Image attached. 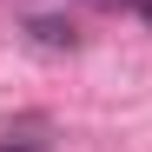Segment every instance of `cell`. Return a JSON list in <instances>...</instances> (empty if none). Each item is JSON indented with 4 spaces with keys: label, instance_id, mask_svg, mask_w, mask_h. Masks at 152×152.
<instances>
[{
    "label": "cell",
    "instance_id": "obj_3",
    "mask_svg": "<svg viewBox=\"0 0 152 152\" xmlns=\"http://www.w3.org/2000/svg\"><path fill=\"white\" fill-rule=\"evenodd\" d=\"M86 7H99V13H113V7H139V0H86Z\"/></svg>",
    "mask_w": 152,
    "mask_h": 152
},
{
    "label": "cell",
    "instance_id": "obj_4",
    "mask_svg": "<svg viewBox=\"0 0 152 152\" xmlns=\"http://www.w3.org/2000/svg\"><path fill=\"white\" fill-rule=\"evenodd\" d=\"M139 13H145V20H152V0H139Z\"/></svg>",
    "mask_w": 152,
    "mask_h": 152
},
{
    "label": "cell",
    "instance_id": "obj_1",
    "mask_svg": "<svg viewBox=\"0 0 152 152\" xmlns=\"http://www.w3.org/2000/svg\"><path fill=\"white\" fill-rule=\"evenodd\" d=\"M27 27H33V40H40V46H73V20H46V13H33Z\"/></svg>",
    "mask_w": 152,
    "mask_h": 152
},
{
    "label": "cell",
    "instance_id": "obj_2",
    "mask_svg": "<svg viewBox=\"0 0 152 152\" xmlns=\"http://www.w3.org/2000/svg\"><path fill=\"white\" fill-rule=\"evenodd\" d=\"M0 152H46V139H33V132H7Z\"/></svg>",
    "mask_w": 152,
    "mask_h": 152
}]
</instances>
